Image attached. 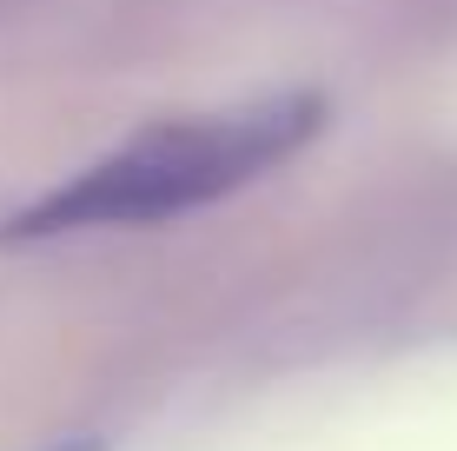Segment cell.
<instances>
[{
  "label": "cell",
  "instance_id": "1",
  "mask_svg": "<svg viewBox=\"0 0 457 451\" xmlns=\"http://www.w3.org/2000/svg\"><path fill=\"white\" fill-rule=\"evenodd\" d=\"M325 120V100L312 93H278V100H245L226 113L166 120V127L133 133L106 160L80 166L67 186L21 213L13 239H60V232H100V226H160L179 213H199L212 199L239 193L278 160H292Z\"/></svg>",
  "mask_w": 457,
  "mask_h": 451
},
{
  "label": "cell",
  "instance_id": "2",
  "mask_svg": "<svg viewBox=\"0 0 457 451\" xmlns=\"http://www.w3.org/2000/svg\"><path fill=\"white\" fill-rule=\"evenodd\" d=\"M54 451H100V445H87V438H80V445H54Z\"/></svg>",
  "mask_w": 457,
  "mask_h": 451
}]
</instances>
